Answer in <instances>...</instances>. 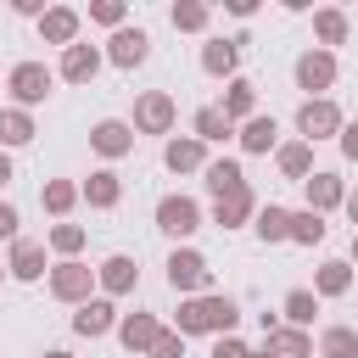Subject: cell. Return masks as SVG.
<instances>
[{"mask_svg": "<svg viewBox=\"0 0 358 358\" xmlns=\"http://www.w3.org/2000/svg\"><path fill=\"white\" fill-rule=\"evenodd\" d=\"M39 39H45V45H62V50L78 45V11H73V6H50V11L39 17Z\"/></svg>", "mask_w": 358, "mask_h": 358, "instance_id": "cell-12", "label": "cell"}, {"mask_svg": "<svg viewBox=\"0 0 358 358\" xmlns=\"http://www.w3.org/2000/svg\"><path fill=\"white\" fill-rule=\"evenodd\" d=\"M280 173L308 185V173H313V145H308V140H291V145H280Z\"/></svg>", "mask_w": 358, "mask_h": 358, "instance_id": "cell-25", "label": "cell"}, {"mask_svg": "<svg viewBox=\"0 0 358 358\" xmlns=\"http://www.w3.org/2000/svg\"><path fill=\"white\" fill-rule=\"evenodd\" d=\"M78 196H84V190H78V185H73V179H50V185H45V190H39V201H45V207H50V213H56V218H62V213H67V207H73V201H78Z\"/></svg>", "mask_w": 358, "mask_h": 358, "instance_id": "cell-33", "label": "cell"}, {"mask_svg": "<svg viewBox=\"0 0 358 358\" xmlns=\"http://www.w3.org/2000/svg\"><path fill=\"white\" fill-rule=\"evenodd\" d=\"M296 134L313 145V140H330V134H341V112H336V101H324V95H313V101H302L296 106Z\"/></svg>", "mask_w": 358, "mask_h": 358, "instance_id": "cell-3", "label": "cell"}, {"mask_svg": "<svg viewBox=\"0 0 358 358\" xmlns=\"http://www.w3.org/2000/svg\"><path fill=\"white\" fill-rule=\"evenodd\" d=\"M50 84H56V73H50L45 62H17L11 78H6V90H11L22 106H39V101L50 95Z\"/></svg>", "mask_w": 358, "mask_h": 358, "instance_id": "cell-4", "label": "cell"}, {"mask_svg": "<svg viewBox=\"0 0 358 358\" xmlns=\"http://www.w3.org/2000/svg\"><path fill=\"white\" fill-rule=\"evenodd\" d=\"M291 241H296V246H319V241H324V213H308V207L291 213Z\"/></svg>", "mask_w": 358, "mask_h": 358, "instance_id": "cell-31", "label": "cell"}, {"mask_svg": "<svg viewBox=\"0 0 358 358\" xmlns=\"http://www.w3.org/2000/svg\"><path fill=\"white\" fill-rule=\"evenodd\" d=\"M90 145H95L101 157H129V151H134V129H129L123 117H101V123L90 129Z\"/></svg>", "mask_w": 358, "mask_h": 358, "instance_id": "cell-10", "label": "cell"}, {"mask_svg": "<svg viewBox=\"0 0 358 358\" xmlns=\"http://www.w3.org/2000/svg\"><path fill=\"white\" fill-rule=\"evenodd\" d=\"M162 162H168L173 173H196V168H207V145H201L196 134H185V140H168Z\"/></svg>", "mask_w": 358, "mask_h": 358, "instance_id": "cell-19", "label": "cell"}, {"mask_svg": "<svg viewBox=\"0 0 358 358\" xmlns=\"http://www.w3.org/2000/svg\"><path fill=\"white\" fill-rule=\"evenodd\" d=\"M213 358H252V347L235 341V336H218V341H213Z\"/></svg>", "mask_w": 358, "mask_h": 358, "instance_id": "cell-40", "label": "cell"}, {"mask_svg": "<svg viewBox=\"0 0 358 358\" xmlns=\"http://www.w3.org/2000/svg\"><path fill=\"white\" fill-rule=\"evenodd\" d=\"M257 235H263L268 246H274V241H291V213H285V207H263V213H257Z\"/></svg>", "mask_w": 358, "mask_h": 358, "instance_id": "cell-34", "label": "cell"}, {"mask_svg": "<svg viewBox=\"0 0 358 358\" xmlns=\"http://www.w3.org/2000/svg\"><path fill=\"white\" fill-rule=\"evenodd\" d=\"M28 140H34V117H28L22 106L0 112V151H6V145H28Z\"/></svg>", "mask_w": 358, "mask_h": 358, "instance_id": "cell-29", "label": "cell"}, {"mask_svg": "<svg viewBox=\"0 0 358 358\" xmlns=\"http://www.w3.org/2000/svg\"><path fill=\"white\" fill-rule=\"evenodd\" d=\"M352 291V268L347 263H319V280H313V296H347Z\"/></svg>", "mask_w": 358, "mask_h": 358, "instance_id": "cell-27", "label": "cell"}, {"mask_svg": "<svg viewBox=\"0 0 358 358\" xmlns=\"http://www.w3.org/2000/svg\"><path fill=\"white\" fill-rule=\"evenodd\" d=\"M11 11H17V17H45V11H39V0H11Z\"/></svg>", "mask_w": 358, "mask_h": 358, "instance_id": "cell-43", "label": "cell"}, {"mask_svg": "<svg viewBox=\"0 0 358 358\" xmlns=\"http://www.w3.org/2000/svg\"><path fill=\"white\" fill-rule=\"evenodd\" d=\"M117 196H123V185H117L112 168H101V173L84 179V201H90V207H117Z\"/></svg>", "mask_w": 358, "mask_h": 358, "instance_id": "cell-26", "label": "cell"}, {"mask_svg": "<svg viewBox=\"0 0 358 358\" xmlns=\"http://www.w3.org/2000/svg\"><path fill=\"white\" fill-rule=\"evenodd\" d=\"M95 280H101V285H106L112 296H123V291H134L140 268H134V257H123V252H117V257H106V263L95 268Z\"/></svg>", "mask_w": 358, "mask_h": 358, "instance_id": "cell-22", "label": "cell"}, {"mask_svg": "<svg viewBox=\"0 0 358 358\" xmlns=\"http://www.w3.org/2000/svg\"><path fill=\"white\" fill-rule=\"evenodd\" d=\"M50 246H56L62 257H73V252L84 246V229H78V224H56V229H50Z\"/></svg>", "mask_w": 358, "mask_h": 358, "instance_id": "cell-37", "label": "cell"}, {"mask_svg": "<svg viewBox=\"0 0 358 358\" xmlns=\"http://www.w3.org/2000/svg\"><path fill=\"white\" fill-rule=\"evenodd\" d=\"M6 268H11V280H39V274H45V246H39V241H28V235H17V241H11V263H6Z\"/></svg>", "mask_w": 358, "mask_h": 358, "instance_id": "cell-17", "label": "cell"}, {"mask_svg": "<svg viewBox=\"0 0 358 358\" xmlns=\"http://www.w3.org/2000/svg\"><path fill=\"white\" fill-rule=\"evenodd\" d=\"M313 34H319L324 45H341V39H347V11H336V6L313 11Z\"/></svg>", "mask_w": 358, "mask_h": 358, "instance_id": "cell-32", "label": "cell"}, {"mask_svg": "<svg viewBox=\"0 0 358 358\" xmlns=\"http://www.w3.org/2000/svg\"><path fill=\"white\" fill-rule=\"evenodd\" d=\"M134 129L140 134H168L173 129V95L168 90H145L134 101Z\"/></svg>", "mask_w": 358, "mask_h": 358, "instance_id": "cell-7", "label": "cell"}, {"mask_svg": "<svg viewBox=\"0 0 358 358\" xmlns=\"http://www.w3.org/2000/svg\"><path fill=\"white\" fill-rule=\"evenodd\" d=\"M90 285H95V268H84L78 257H67V263H56L50 268V296L56 302H90Z\"/></svg>", "mask_w": 358, "mask_h": 358, "instance_id": "cell-5", "label": "cell"}, {"mask_svg": "<svg viewBox=\"0 0 358 358\" xmlns=\"http://www.w3.org/2000/svg\"><path fill=\"white\" fill-rule=\"evenodd\" d=\"M45 358H73V352H67V347H50V352H45Z\"/></svg>", "mask_w": 358, "mask_h": 358, "instance_id": "cell-46", "label": "cell"}, {"mask_svg": "<svg viewBox=\"0 0 358 358\" xmlns=\"http://www.w3.org/2000/svg\"><path fill=\"white\" fill-rule=\"evenodd\" d=\"M241 324V308H235V296H218V291H207V296H185L179 302V336H229Z\"/></svg>", "mask_w": 358, "mask_h": 358, "instance_id": "cell-1", "label": "cell"}, {"mask_svg": "<svg viewBox=\"0 0 358 358\" xmlns=\"http://www.w3.org/2000/svg\"><path fill=\"white\" fill-rule=\"evenodd\" d=\"M319 358H358V330L330 324V330L319 336Z\"/></svg>", "mask_w": 358, "mask_h": 358, "instance_id": "cell-30", "label": "cell"}, {"mask_svg": "<svg viewBox=\"0 0 358 358\" xmlns=\"http://www.w3.org/2000/svg\"><path fill=\"white\" fill-rule=\"evenodd\" d=\"M168 285H173V291H185V296H207V285H213L207 257H201V252H190V246H179V252L168 257Z\"/></svg>", "mask_w": 358, "mask_h": 358, "instance_id": "cell-2", "label": "cell"}, {"mask_svg": "<svg viewBox=\"0 0 358 358\" xmlns=\"http://www.w3.org/2000/svg\"><path fill=\"white\" fill-rule=\"evenodd\" d=\"M224 117H229V123H252V117H257V84L229 78V90H224Z\"/></svg>", "mask_w": 358, "mask_h": 358, "instance_id": "cell-18", "label": "cell"}, {"mask_svg": "<svg viewBox=\"0 0 358 358\" xmlns=\"http://www.w3.org/2000/svg\"><path fill=\"white\" fill-rule=\"evenodd\" d=\"M145 358H185V336H179V330H162L157 347H151Z\"/></svg>", "mask_w": 358, "mask_h": 358, "instance_id": "cell-39", "label": "cell"}, {"mask_svg": "<svg viewBox=\"0 0 358 358\" xmlns=\"http://www.w3.org/2000/svg\"><path fill=\"white\" fill-rule=\"evenodd\" d=\"M173 28H179V34H201V28H207V6H201V0H179V6H173Z\"/></svg>", "mask_w": 358, "mask_h": 358, "instance_id": "cell-36", "label": "cell"}, {"mask_svg": "<svg viewBox=\"0 0 358 358\" xmlns=\"http://www.w3.org/2000/svg\"><path fill=\"white\" fill-rule=\"evenodd\" d=\"M157 229L185 241V235H196V229H201V207H196L190 196H162V201H157Z\"/></svg>", "mask_w": 358, "mask_h": 358, "instance_id": "cell-6", "label": "cell"}, {"mask_svg": "<svg viewBox=\"0 0 358 358\" xmlns=\"http://www.w3.org/2000/svg\"><path fill=\"white\" fill-rule=\"evenodd\" d=\"M336 201H347L341 173H308V213H324V207H336Z\"/></svg>", "mask_w": 358, "mask_h": 358, "instance_id": "cell-21", "label": "cell"}, {"mask_svg": "<svg viewBox=\"0 0 358 358\" xmlns=\"http://www.w3.org/2000/svg\"><path fill=\"white\" fill-rule=\"evenodd\" d=\"M252 207H257V201H252V190L241 185V190H229V196L213 201V224H218V229H241V224L252 218Z\"/></svg>", "mask_w": 358, "mask_h": 358, "instance_id": "cell-16", "label": "cell"}, {"mask_svg": "<svg viewBox=\"0 0 358 358\" xmlns=\"http://www.w3.org/2000/svg\"><path fill=\"white\" fill-rule=\"evenodd\" d=\"M229 134H235V123L224 117V106H201V112H196V140H201V145L229 140Z\"/></svg>", "mask_w": 358, "mask_h": 358, "instance_id": "cell-28", "label": "cell"}, {"mask_svg": "<svg viewBox=\"0 0 358 358\" xmlns=\"http://www.w3.org/2000/svg\"><path fill=\"white\" fill-rule=\"evenodd\" d=\"M0 241H17V207L0 201Z\"/></svg>", "mask_w": 358, "mask_h": 358, "instance_id": "cell-41", "label": "cell"}, {"mask_svg": "<svg viewBox=\"0 0 358 358\" xmlns=\"http://www.w3.org/2000/svg\"><path fill=\"white\" fill-rule=\"evenodd\" d=\"M201 173H207V190H213V201L246 185V173H241V162H235V157H218V162H207Z\"/></svg>", "mask_w": 358, "mask_h": 358, "instance_id": "cell-23", "label": "cell"}, {"mask_svg": "<svg viewBox=\"0 0 358 358\" xmlns=\"http://www.w3.org/2000/svg\"><path fill=\"white\" fill-rule=\"evenodd\" d=\"M90 17H95L101 28H123V0H95Z\"/></svg>", "mask_w": 358, "mask_h": 358, "instance_id": "cell-38", "label": "cell"}, {"mask_svg": "<svg viewBox=\"0 0 358 358\" xmlns=\"http://www.w3.org/2000/svg\"><path fill=\"white\" fill-rule=\"evenodd\" d=\"M0 185H11V157L0 151Z\"/></svg>", "mask_w": 358, "mask_h": 358, "instance_id": "cell-45", "label": "cell"}, {"mask_svg": "<svg viewBox=\"0 0 358 358\" xmlns=\"http://www.w3.org/2000/svg\"><path fill=\"white\" fill-rule=\"evenodd\" d=\"M73 330H78V336H106V330H117V308H112L106 296H90V302L73 313Z\"/></svg>", "mask_w": 358, "mask_h": 358, "instance_id": "cell-13", "label": "cell"}, {"mask_svg": "<svg viewBox=\"0 0 358 358\" xmlns=\"http://www.w3.org/2000/svg\"><path fill=\"white\" fill-rule=\"evenodd\" d=\"M341 207H347V218L358 224V190H347V201H341Z\"/></svg>", "mask_w": 358, "mask_h": 358, "instance_id": "cell-44", "label": "cell"}, {"mask_svg": "<svg viewBox=\"0 0 358 358\" xmlns=\"http://www.w3.org/2000/svg\"><path fill=\"white\" fill-rule=\"evenodd\" d=\"M235 62H241V39H207V45H201V67H207L213 78H229Z\"/></svg>", "mask_w": 358, "mask_h": 358, "instance_id": "cell-20", "label": "cell"}, {"mask_svg": "<svg viewBox=\"0 0 358 358\" xmlns=\"http://www.w3.org/2000/svg\"><path fill=\"white\" fill-rule=\"evenodd\" d=\"M252 358H268V352H252Z\"/></svg>", "mask_w": 358, "mask_h": 358, "instance_id": "cell-48", "label": "cell"}, {"mask_svg": "<svg viewBox=\"0 0 358 358\" xmlns=\"http://www.w3.org/2000/svg\"><path fill=\"white\" fill-rule=\"evenodd\" d=\"M274 140H280V123H274V117H252V123H241V145H246L252 157L274 151Z\"/></svg>", "mask_w": 358, "mask_h": 358, "instance_id": "cell-24", "label": "cell"}, {"mask_svg": "<svg viewBox=\"0 0 358 358\" xmlns=\"http://www.w3.org/2000/svg\"><path fill=\"white\" fill-rule=\"evenodd\" d=\"M352 257H358V235H352Z\"/></svg>", "mask_w": 358, "mask_h": 358, "instance_id": "cell-47", "label": "cell"}, {"mask_svg": "<svg viewBox=\"0 0 358 358\" xmlns=\"http://www.w3.org/2000/svg\"><path fill=\"white\" fill-rule=\"evenodd\" d=\"M157 336H162L157 313H123V319H117V341H123L129 352H151Z\"/></svg>", "mask_w": 358, "mask_h": 358, "instance_id": "cell-11", "label": "cell"}, {"mask_svg": "<svg viewBox=\"0 0 358 358\" xmlns=\"http://www.w3.org/2000/svg\"><path fill=\"white\" fill-rule=\"evenodd\" d=\"M341 151L347 162H358V123H341Z\"/></svg>", "mask_w": 358, "mask_h": 358, "instance_id": "cell-42", "label": "cell"}, {"mask_svg": "<svg viewBox=\"0 0 358 358\" xmlns=\"http://www.w3.org/2000/svg\"><path fill=\"white\" fill-rule=\"evenodd\" d=\"M95 73H101V50L95 45H67L62 50V78L67 84H90Z\"/></svg>", "mask_w": 358, "mask_h": 358, "instance_id": "cell-15", "label": "cell"}, {"mask_svg": "<svg viewBox=\"0 0 358 358\" xmlns=\"http://www.w3.org/2000/svg\"><path fill=\"white\" fill-rule=\"evenodd\" d=\"M106 56H112V67H123V73H129V67H140V62L151 56V34H145V28H117Z\"/></svg>", "mask_w": 358, "mask_h": 358, "instance_id": "cell-9", "label": "cell"}, {"mask_svg": "<svg viewBox=\"0 0 358 358\" xmlns=\"http://www.w3.org/2000/svg\"><path fill=\"white\" fill-rule=\"evenodd\" d=\"M263 352H268V358H313V336L296 330V324H280V330H268Z\"/></svg>", "mask_w": 358, "mask_h": 358, "instance_id": "cell-14", "label": "cell"}, {"mask_svg": "<svg viewBox=\"0 0 358 358\" xmlns=\"http://www.w3.org/2000/svg\"><path fill=\"white\" fill-rule=\"evenodd\" d=\"M313 313H319V296H313V291H302V285H296V291H285V319H291L296 330H302V324H313Z\"/></svg>", "mask_w": 358, "mask_h": 358, "instance_id": "cell-35", "label": "cell"}, {"mask_svg": "<svg viewBox=\"0 0 358 358\" xmlns=\"http://www.w3.org/2000/svg\"><path fill=\"white\" fill-rule=\"evenodd\" d=\"M296 84L308 90V101H313V90H330L336 84V56L330 50H302L296 56Z\"/></svg>", "mask_w": 358, "mask_h": 358, "instance_id": "cell-8", "label": "cell"}]
</instances>
